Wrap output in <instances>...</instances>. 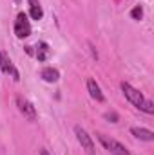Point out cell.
<instances>
[{"mask_svg": "<svg viewBox=\"0 0 154 155\" xmlns=\"http://www.w3.org/2000/svg\"><path fill=\"white\" fill-rule=\"evenodd\" d=\"M121 87V92H123V96L136 107V108H140V110H143L145 114H154V103L151 101V99H147L138 88H134L131 83H121L120 85Z\"/></svg>", "mask_w": 154, "mask_h": 155, "instance_id": "6da1fadb", "label": "cell"}, {"mask_svg": "<svg viewBox=\"0 0 154 155\" xmlns=\"http://www.w3.org/2000/svg\"><path fill=\"white\" fill-rule=\"evenodd\" d=\"M98 141L102 143V146H103L109 153H113V155H131V153H129V150H127L121 143H118L116 139L109 137V135L98 134Z\"/></svg>", "mask_w": 154, "mask_h": 155, "instance_id": "7a4b0ae2", "label": "cell"}, {"mask_svg": "<svg viewBox=\"0 0 154 155\" xmlns=\"http://www.w3.org/2000/svg\"><path fill=\"white\" fill-rule=\"evenodd\" d=\"M0 71H2L5 76H11L15 81L20 79V72H18V69L15 67V63L11 61V58H9V54H7L5 51H0Z\"/></svg>", "mask_w": 154, "mask_h": 155, "instance_id": "3957f363", "label": "cell"}, {"mask_svg": "<svg viewBox=\"0 0 154 155\" xmlns=\"http://www.w3.org/2000/svg\"><path fill=\"white\" fill-rule=\"evenodd\" d=\"M15 35L18 38H27L31 35V24H29L26 13H18L16 15V20H15Z\"/></svg>", "mask_w": 154, "mask_h": 155, "instance_id": "277c9868", "label": "cell"}, {"mask_svg": "<svg viewBox=\"0 0 154 155\" xmlns=\"http://www.w3.org/2000/svg\"><path fill=\"white\" fill-rule=\"evenodd\" d=\"M15 101H16L18 112L26 117V119H29V121H35V119H37V108L33 107V103H31L29 99H26L24 96H16Z\"/></svg>", "mask_w": 154, "mask_h": 155, "instance_id": "5b68a950", "label": "cell"}, {"mask_svg": "<svg viewBox=\"0 0 154 155\" xmlns=\"http://www.w3.org/2000/svg\"><path fill=\"white\" fill-rule=\"evenodd\" d=\"M75 135H76L78 143L82 144V148L87 152V153H94V143H93V139H91V135L80 126V124H76L75 126Z\"/></svg>", "mask_w": 154, "mask_h": 155, "instance_id": "8992f818", "label": "cell"}, {"mask_svg": "<svg viewBox=\"0 0 154 155\" xmlns=\"http://www.w3.org/2000/svg\"><path fill=\"white\" fill-rule=\"evenodd\" d=\"M87 90H89L91 97H93V99H96L98 103H103V101H105V96H103V92H102L100 85L96 83V79H93V78H89V79H87Z\"/></svg>", "mask_w": 154, "mask_h": 155, "instance_id": "52a82bcc", "label": "cell"}, {"mask_svg": "<svg viewBox=\"0 0 154 155\" xmlns=\"http://www.w3.org/2000/svg\"><path fill=\"white\" fill-rule=\"evenodd\" d=\"M131 134L140 139V141H147V143H152L154 141V132L152 130H147V128H138V126H132L131 128Z\"/></svg>", "mask_w": 154, "mask_h": 155, "instance_id": "ba28073f", "label": "cell"}, {"mask_svg": "<svg viewBox=\"0 0 154 155\" xmlns=\"http://www.w3.org/2000/svg\"><path fill=\"white\" fill-rule=\"evenodd\" d=\"M40 76H42L44 81H47V83H56L60 79V72L56 69H53V67H45V69H42Z\"/></svg>", "mask_w": 154, "mask_h": 155, "instance_id": "9c48e42d", "label": "cell"}, {"mask_svg": "<svg viewBox=\"0 0 154 155\" xmlns=\"http://www.w3.org/2000/svg\"><path fill=\"white\" fill-rule=\"evenodd\" d=\"M29 15H31V18L33 20H42V16H44V11H42V5H40L38 0H29Z\"/></svg>", "mask_w": 154, "mask_h": 155, "instance_id": "30bf717a", "label": "cell"}, {"mask_svg": "<svg viewBox=\"0 0 154 155\" xmlns=\"http://www.w3.org/2000/svg\"><path fill=\"white\" fill-rule=\"evenodd\" d=\"M49 54H51L49 45H47L45 41H40L38 45H37V60H38V61H45V60L49 58Z\"/></svg>", "mask_w": 154, "mask_h": 155, "instance_id": "8fae6325", "label": "cell"}, {"mask_svg": "<svg viewBox=\"0 0 154 155\" xmlns=\"http://www.w3.org/2000/svg\"><path fill=\"white\" fill-rule=\"evenodd\" d=\"M131 16H132L134 20H142V18H143V9H142V5H136V7L131 11Z\"/></svg>", "mask_w": 154, "mask_h": 155, "instance_id": "7c38bea8", "label": "cell"}, {"mask_svg": "<svg viewBox=\"0 0 154 155\" xmlns=\"http://www.w3.org/2000/svg\"><path fill=\"white\" fill-rule=\"evenodd\" d=\"M103 117H105L107 121H111V123H118V119H120L116 112H105V116H103Z\"/></svg>", "mask_w": 154, "mask_h": 155, "instance_id": "4fadbf2b", "label": "cell"}, {"mask_svg": "<svg viewBox=\"0 0 154 155\" xmlns=\"http://www.w3.org/2000/svg\"><path fill=\"white\" fill-rule=\"evenodd\" d=\"M89 47H91V52H93V58H94V60H98V52H96V49L93 47V43H89Z\"/></svg>", "mask_w": 154, "mask_h": 155, "instance_id": "5bb4252c", "label": "cell"}, {"mask_svg": "<svg viewBox=\"0 0 154 155\" xmlns=\"http://www.w3.org/2000/svg\"><path fill=\"white\" fill-rule=\"evenodd\" d=\"M40 155H51L47 150H40Z\"/></svg>", "mask_w": 154, "mask_h": 155, "instance_id": "9a60e30c", "label": "cell"}]
</instances>
